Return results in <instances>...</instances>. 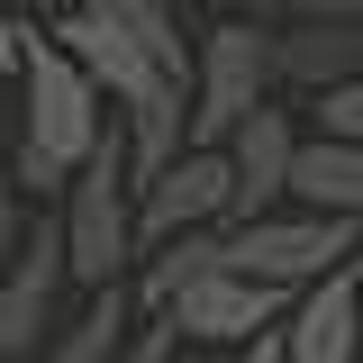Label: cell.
<instances>
[{"label": "cell", "mask_w": 363, "mask_h": 363, "mask_svg": "<svg viewBox=\"0 0 363 363\" xmlns=\"http://www.w3.org/2000/svg\"><path fill=\"white\" fill-rule=\"evenodd\" d=\"M109 136H118V109H109L100 82H91L82 64L37 28V37H28V73H18L9 191H18V200H37V209H55V200L100 164V145H109Z\"/></svg>", "instance_id": "obj_1"}, {"label": "cell", "mask_w": 363, "mask_h": 363, "mask_svg": "<svg viewBox=\"0 0 363 363\" xmlns=\"http://www.w3.org/2000/svg\"><path fill=\"white\" fill-rule=\"evenodd\" d=\"M55 218H64V255H73V291H118L136 281L145 264V236H136V182H128V128L100 145V164H91L64 200H55Z\"/></svg>", "instance_id": "obj_2"}, {"label": "cell", "mask_w": 363, "mask_h": 363, "mask_svg": "<svg viewBox=\"0 0 363 363\" xmlns=\"http://www.w3.org/2000/svg\"><path fill=\"white\" fill-rule=\"evenodd\" d=\"M281 100V64H272V28L264 18H218L200 37V91H191V145L227 155L236 136Z\"/></svg>", "instance_id": "obj_3"}, {"label": "cell", "mask_w": 363, "mask_h": 363, "mask_svg": "<svg viewBox=\"0 0 363 363\" xmlns=\"http://www.w3.org/2000/svg\"><path fill=\"white\" fill-rule=\"evenodd\" d=\"M227 264L245 272V281H264V291H281V300H300V291H318L327 272L363 264V227L354 218L281 209V218H264V227H236V236H227Z\"/></svg>", "instance_id": "obj_4"}, {"label": "cell", "mask_w": 363, "mask_h": 363, "mask_svg": "<svg viewBox=\"0 0 363 363\" xmlns=\"http://www.w3.org/2000/svg\"><path fill=\"white\" fill-rule=\"evenodd\" d=\"M64 291H73V255H64V218L37 209L28 218V245H18V272L0 281V363H37L55 336H64Z\"/></svg>", "instance_id": "obj_5"}, {"label": "cell", "mask_w": 363, "mask_h": 363, "mask_svg": "<svg viewBox=\"0 0 363 363\" xmlns=\"http://www.w3.org/2000/svg\"><path fill=\"white\" fill-rule=\"evenodd\" d=\"M45 37L64 45L91 82H100V100H109L118 118H128L136 100H155V91H182V82H164V73L145 64L136 28L118 18V0H73V9H55V18H45Z\"/></svg>", "instance_id": "obj_6"}, {"label": "cell", "mask_w": 363, "mask_h": 363, "mask_svg": "<svg viewBox=\"0 0 363 363\" xmlns=\"http://www.w3.org/2000/svg\"><path fill=\"white\" fill-rule=\"evenodd\" d=\"M272 64H281V91L291 100H327L363 73V9H300L272 28Z\"/></svg>", "instance_id": "obj_7"}, {"label": "cell", "mask_w": 363, "mask_h": 363, "mask_svg": "<svg viewBox=\"0 0 363 363\" xmlns=\"http://www.w3.org/2000/svg\"><path fill=\"white\" fill-rule=\"evenodd\" d=\"M300 145H309V128L272 100L255 128L227 145V164H236V200H227V236L236 227H264V218H281L291 209V173H300Z\"/></svg>", "instance_id": "obj_8"}, {"label": "cell", "mask_w": 363, "mask_h": 363, "mask_svg": "<svg viewBox=\"0 0 363 363\" xmlns=\"http://www.w3.org/2000/svg\"><path fill=\"white\" fill-rule=\"evenodd\" d=\"M173 336H191V345H264L272 327H291V300L281 291H264V281H245V272H218V281H200V291H182L173 309Z\"/></svg>", "instance_id": "obj_9"}, {"label": "cell", "mask_w": 363, "mask_h": 363, "mask_svg": "<svg viewBox=\"0 0 363 363\" xmlns=\"http://www.w3.org/2000/svg\"><path fill=\"white\" fill-rule=\"evenodd\" d=\"M281 345H291V363H363V264H345L318 291H300Z\"/></svg>", "instance_id": "obj_10"}, {"label": "cell", "mask_w": 363, "mask_h": 363, "mask_svg": "<svg viewBox=\"0 0 363 363\" xmlns=\"http://www.w3.org/2000/svg\"><path fill=\"white\" fill-rule=\"evenodd\" d=\"M136 336H145V300H136V281H118V291L82 300V318H64V336L37 363H128Z\"/></svg>", "instance_id": "obj_11"}, {"label": "cell", "mask_w": 363, "mask_h": 363, "mask_svg": "<svg viewBox=\"0 0 363 363\" xmlns=\"http://www.w3.org/2000/svg\"><path fill=\"white\" fill-rule=\"evenodd\" d=\"M291 209H309V218H354V227H363V145L309 128L300 173H291Z\"/></svg>", "instance_id": "obj_12"}, {"label": "cell", "mask_w": 363, "mask_h": 363, "mask_svg": "<svg viewBox=\"0 0 363 363\" xmlns=\"http://www.w3.org/2000/svg\"><path fill=\"white\" fill-rule=\"evenodd\" d=\"M227 264V227H209V236H182V245H155L145 264H136V300H145V318H164L182 300V291H200V281H218Z\"/></svg>", "instance_id": "obj_13"}, {"label": "cell", "mask_w": 363, "mask_h": 363, "mask_svg": "<svg viewBox=\"0 0 363 363\" xmlns=\"http://www.w3.org/2000/svg\"><path fill=\"white\" fill-rule=\"evenodd\" d=\"M318 136H345V145H363V73L345 91H327L318 100Z\"/></svg>", "instance_id": "obj_14"}, {"label": "cell", "mask_w": 363, "mask_h": 363, "mask_svg": "<svg viewBox=\"0 0 363 363\" xmlns=\"http://www.w3.org/2000/svg\"><path fill=\"white\" fill-rule=\"evenodd\" d=\"M28 37H37V18L0 9V82H18V73H28Z\"/></svg>", "instance_id": "obj_15"}, {"label": "cell", "mask_w": 363, "mask_h": 363, "mask_svg": "<svg viewBox=\"0 0 363 363\" xmlns=\"http://www.w3.org/2000/svg\"><path fill=\"white\" fill-rule=\"evenodd\" d=\"M128 363H182V336H173V318H145V336L128 345Z\"/></svg>", "instance_id": "obj_16"}, {"label": "cell", "mask_w": 363, "mask_h": 363, "mask_svg": "<svg viewBox=\"0 0 363 363\" xmlns=\"http://www.w3.org/2000/svg\"><path fill=\"white\" fill-rule=\"evenodd\" d=\"M18 245H28V209H18V200H0V281L18 272Z\"/></svg>", "instance_id": "obj_17"}, {"label": "cell", "mask_w": 363, "mask_h": 363, "mask_svg": "<svg viewBox=\"0 0 363 363\" xmlns=\"http://www.w3.org/2000/svg\"><path fill=\"white\" fill-rule=\"evenodd\" d=\"M236 363H291V345H281V327H272L264 345H245V354H236Z\"/></svg>", "instance_id": "obj_18"}, {"label": "cell", "mask_w": 363, "mask_h": 363, "mask_svg": "<svg viewBox=\"0 0 363 363\" xmlns=\"http://www.w3.org/2000/svg\"><path fill=\"white\" fill-rule=\"evenodd\" d=\"M0 200H9V128H0Z\"/></svg>", "instance_id": "obj_19"}]
</instances>
